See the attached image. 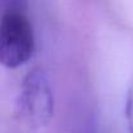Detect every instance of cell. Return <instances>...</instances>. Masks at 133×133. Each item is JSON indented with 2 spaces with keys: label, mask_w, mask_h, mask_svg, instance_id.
I'll list each match as a JSON object with an SVG mask.
<instances>
[{
  "label": "cell",
  "mask_w": 133,
  "mask_h": 133,
  "mask_svg": "<svg viewBox=\"0 0 133 133\" xmlns=\"http://www.w3.org/2000/svg\"><path fill=\"white\" fill-rule=\"evenodd\" d=\"M34 51V29L25 11L0 15V65L16 69L31 59Z\"/></svg>",
  "instance_id": "cell-1"
},
{
  "label": "cell",
  "mask_w": 133,
  "mask_h": 133,
  "mask_svg": "<svg viewBox=\"0 0 133 133\" xmlns=\"http://www.w3.org/2000/svg\"><path fill=\"white\" fill-rule=\"evenodd\" d=\"M125 119L129 133H133V78L129 84L125 99Z\"/></svg>",
  "instance_id": "cell-3"
},
{
  "label": "cell",
  "mask_w": 133,
  "mask_h": 133,
  "mask_svg": "<svg viewBox=\"0 0 133 133\" xmlns=\"http://www.w3.org/2000/svg\"><path fill=\"white\" fill-rule=\"evenodd\" d=\"M54 91L48 76L43 68L37 66L21 82L17 98V112L28 125L39 129L50 124L54 117Z\"/></svg>",
  "instance_id": "cell-2"
},
{
  "label": "cell",
  "mask_w": 133,
  "mask_h": 133,
  "mask_svg": "<svg viewBox=\"0 0 133 133\" xmlns=\"http://www.w3.org/2000/svg\"><path fill=\"white\" fill-rule=\"evenodd\" d=\"M26 0H0V15L11 11H25Z\"/></svg>",
  "instance_id": "cell-4"
}]
</instances>
